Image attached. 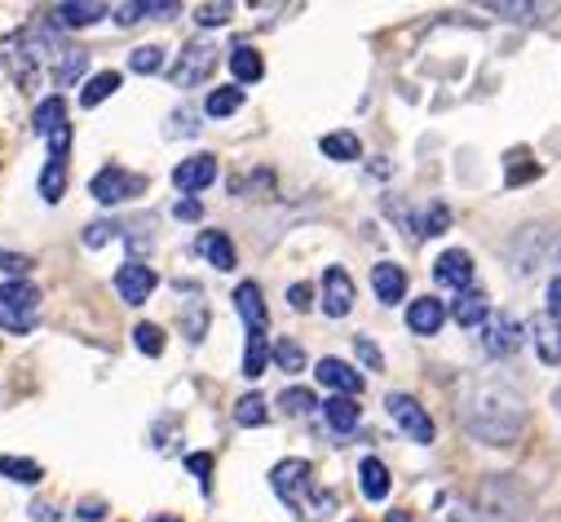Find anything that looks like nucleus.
<instances>
[{
  "instance_id": "nucleus-32",
  "label": "nucleus",
  "mask_w": 561,
  "mask_h": 522,
  "mask_svg": "<svg viewBox=\"0 0 561 522\" xmlns=\"http://www.w3.org/2000/svg\"><path fill=\"white\" fill-rule=\"evenodd\" d=\"M0 474L14 478V483H27V487H36L45 478V469L36 461H19V456H0Z\"/></svg>"
},
{
  "instance_id": "nucleus-9",
  "label": "nucleus",
  "mask_w": 561,
  "mask_h": 522,
  "mask_svg": "<svg viewBox=\"0 0 561 522\" xmlns=\"http://www.w3.org/2000/svg\"><path fill=\"white\" fill-rule=\"evenodd\" d=\"M213 182H217V156H191V160H182L173 169V186L186 191V195H195V191H204Z\"/></svg>"
},
{
  "instance_id": "nucleus-21",
  "label": "nucleus",
  "mask_w": 561,
  "mask_h": 522,
  "mask_svg": "<svg viewBox=\"0 0 561 522\" xmlns=\"http://www.w3.org/2000/svg\"><path fill=\"white\" fill-rule=\"evenodd\" d=\"M230 71H234L239 84H256L265 76V63H261V54L252 45H234L230 49Z\"/></svg>"
},
{
  "instance_id": "nucleus-39",
  "label": "nucleus",
  "mask_w": 561,
  "mask_h": 522,
  "mask_svg": "<svg viewBox=\"0 0 561 522\" xmlns=\"http://www.w3.org/2000/svg\"><path fill=\"white\" fill-rule=\"evenodd\" d=\"M195 128H199V124H195V111H173V115H169V128H164V134H169V138H191Z\"/></svg>"
},
{
  "instance_id": "nucleus-49",
  "label": "nucleus",
  "mask_w": 561,
  "mask_h": 522,
  "mask_svg": "<svg viewBox=\"0 0 561 522\" xmlns=\"http://www.w3.org/2000/svg\"><path fill=\"white\" fill-rule=\"evenodd\" d=\"M0 328H10V332H32V328H36V319H23V315L0 310Z\"/></svg>"
},
{
  "instance_id": "nucleus-48",
  "label": "nucleus",
  "mask_w": 561,
  "mask_h": 522,
  "mask_svg": "<svg viewBox=\"0 0 561 522\" xmlns=\"http://www.w3.org/2000/svg\"><path fill=\"white\" fill-rule=\"evenodd\" d=\"M173 217H182V222H199V217H204V204H199V200H178Z\"/></svg>"
},
{
  "instance_id": "nucleus-4",
  "label": "nucleus",
  "mask_w": 561,
  "mask_h": 522,
  "mask_svg": "<svg viewBox=\"0 0 561 522\" xmlns=\"http://www.w3.org/2000/svg\"><path fill=\"white\" fill-rule=\"evenodd\" d=\"M213 67H217V49H213L208 41H195V45H186V49H182V58L173 63L169 80H173L178 89H195L199 80H208V76H213Z\"/></svg>"
},
{
  "instance_id": "nucleus-2",
  "label": "nucleus",
  "mask_w": 561,
  "mask_h": 522,
  "mask_svg": "<svg viewBox=\"0 0 561 522\" xmlns=\"http://www.w3.org/2000/svg\"><path fill=\"white\" fill-rule=\"evenodd\" d=\"M270 487H274L278 500L297 513V522H328L336 513V504H341L336 491L319 487L310 461H278L270 469Z\"/></svg>"
},
{
  "instance_id": "nucleus-51",
  "label": "nucleus",
  "mask_w": 561,
  "mask_h": 522,
  "mask_svg": "<svg viewBox=\"0 0 561 522\" xmlns=\"http://www.w3.org/2000/svg\"><path fill=\"white\" fill-rule=\"evenodd\" d=\"M102 513H106V504H102V500H84V504H80V513H76V518H84V522H98V518H102Z\"/></svg>"
},
{
  "instance_id": "nucleus-3",
  "label": "nucleus",
  "mask_w": 561,
  "mask_h": 522,
  "mask_svg": "<svg viewBox=\"0 0 561 522\" xmlns=\"http://www.w3.org/2000/svg\"><path fill=\"white\" fill-rule=\"evenodd\" d=\"M385 408H389V417H393V425L411 439V443H434V421H430V412L425 408H420L411 395H389L385 399Z\"/></svg>"
},
{
  "instance_id": "nucleus-24",
  "label": "nucleus",
  "mask_w": 561,
  "mask_h": 522,
  "mask_svg": "<svg viewBox=\"0 0 561 522\" xmlns=\"http://www.w3.org/2000/svg\"><path fill=\"white\" fill-rule=\"evenodd\" d=\"M486 315H491V306H486V297L482 293H460V302L451 306V319L460 324V328H478V324H486Z\"/></svg>"
},
{
  "instance_id": "nucleus-53",
  "label": "nucleus",
  "mask_w": 561,
  "mask_h": 522,
  "mask_svg": "<svg viewBox=\"0 0 561 522\" xmlns=\"http://www.w3.org/2000/svg\"><path fill=\"white\" fill-rule=\"evenodd\" d=\"M389 522H420V518H411V513H402V509H393V513H389Z\"/></svg>"
},
{
  "instance_id": "nucleus-33",
  "label": "nucleus",
  "mask_w": 561,
  "mask_h": 522,
  "mask_svg": "<svg viewBox=\"0 0 561 522\" xmlns=\"http://www.w3.org/2000/svg\"><path fill=\"white\" fill-rule=\"evenodd\" d=\"M84 63H89V58H84V49H67V54L58 58V67H54V84H58V89L76 84V80H80V71H84Z\"/></svg>"
},
{
  "instance_id": "nucleus-44",
  "label": "nucleus",
  "mask_w": 561,
  "mask_h": 522,
  "mask_svg": "<svg viewBox=\"0 0 561 522\" xmlns=\"http://www.w3.org/2000/svg\"><path fill=\"white\" fill-rule=\"evenodd\" d=\"M522 160H526L522 151H517V156L508 160V186H517V182H526V178H535V173H539L535 164H522Z\"/></svg>"
},
{
  "instance_id": "nucleus-50",
  "label": "nucleus",
  "mask_w": 561,
  "mask_h": 522,
  "mask_svg": "<svg viewBox=\"0 0 561 522\" xmlns=\"http://www.w3.org/2000/svg\"><path fill=\"white\" fill-rule=\"evenodd\" d=\"M548 306H552V310H548V315H552V319H557V324H561V275H557V280H552V284H548Z\"/></svg>"
},
{
  "instance_id": "nucleus-54",
  "label": "nucleus",
  "mask_w": 561,
  "mask_h": 522,
  "mask_svg": "<svg viewBox=\"0 0 561 522\" xmlns=\"http://www.w3.org/2000/svg\"><path fill=\"white\" fill-rule=\"evenodd\" d=\"M147 522H178V518H169V513H151Z\"/></svg>"
},
{
  "instance_id": "nucleus-7",
  "label": "nucleus",
  "mask_w": 561,
  "mask_h": 522,
  "mask_svg": "<svg viewBox=\"0 0 561 522\" xmlns=\"http://www.w3.org/2000/svg\"><path fill=\"white\" fill-rule=\"evenodd\" d=\"M434 280L443 288H456V293H469L473 284V257L465 248H447L438 261H434Z\"/></svg>"
},
{
  "instance_id": "nucleus-34",
  "label": "nucleus",
  "mask_w": 561,
  "mask_h": 522,
  "mask_svg": "<svg viewBox=\"0 0 561 522\" xmlns=\"http://www.w3.org/2000/svg\"><path fill=\"white\" fill-rule=\"evenodd\" d=\"M160 67H164V49L160 45H142V49L128 54V71H137V76H151Z\"/></svg>"
},
{
  "instance_id": "nucleus-28",
  "label": "nucleus",
  "mask_w": 561,
  "mask_h": 522,
  "mask_svg": "<svg viewBox=\"0 0 561 522\" xmlns=\"http://www.w3.org/2000/svg\"><path fill=\"white\" fill-rule=\"evenodd\" d=\"M115 89H119V76H115V71H98V76L80 89V106H98V102H106Z\"/></svg>"
},
{
  "instance_id": "nucleus-16",
  "label": "nucleus",
  "mask_w": 561,
  "mask_h": 522,
  "mask_svg": "<svg viewBox=\"0 0 561 522\" xmlns=\"http://www.w3.org/2000/svg\"><path fill=\"white\" fill-rule=\"evenodd\" d=\"M371 288L385 306H393V302L407 297V271L393 266V261H380V266H371Z\"/></svg>"
},
{
  "instance_id": "nucleus-14",
  "label": "nucleus",
  "mask_w": 561,
  "mask_h": 522,
  "mask_svg": "<svg viewBox=\"0 0 561 522\" xmlns=\"http://www.w3.org/2000/svg\"><path fill=\"white\" fill-rule=\"evenodd\" d=\"M98 19H106V5L98 0H62L54 10V27H93Z\"/></svg>"
},
{
  "instance_id": "nucleus-19",
  "label": "nucleus",
  "mask_w": 561,
  "mask_h": 522,
  "mask_svg": "<svg viewBox=\"0 0 561 522\" xmlns=\"http://www.w3.org/2000/svg\"><path fill=\"white\" fill-rule=\"evenodd\" d=\"M234 310L243 315L248 332H265V302H261V288H256L252 280L234 288Z\"/></svg>"
},
{
  "instance_id": "nucleus-29",
  "label": "nucleus",
  "mask_w": 561,
  "mask_h": 522,
  "mask_svg": "<svg viewBox=\"0 0 561 522\" xmlns=\"http://www.w3.org/2000/svg\"><path fill=\"white\" fill-rule=\"evenodd\" d=\"M239 106H243V89H234V84H230V89H213L208 102H204V111H208L213 120H226V115H234Z\"/></svg>"
},
{
  "instance_id": "nucleus-13",
  "label": "nucleus",
  "mask_w": 561,
  "mask_h": 522,
  "mask_svg": "<svg viewBox=\"0 0 561 522\" xmlns=\"http://www.w3.org/2000/svg\"><path fill=\"white\" fill-rule=\"evenodd\" d=\"M36 306H41V288H36V284H27V280L0 284V310L23 315V319H36Z\"/></svg>"
},
{
  "instance_id": "nucleus-55",
  "label": "nucleus",
  "mask_w": 561,
  "mask_h": 522,
  "mask_svg": "<svg viewBox=\"0 0 561 522\" xmlns=\"http://www.w3.org/2000/svg\"><path fill=\"white\" fill-rule=\"evenodd\" d=\"M548 522H561V513H552V518H548Z\"/></svg>"
},
{
  "instance_id": "nucleus-46",
  "label": "nucleus",
  "mask_w": 561,
  "mask_h": 522,
  "mask_svg": "<svg viewBox=\"0 0 561 522\" xmlns=\"http://www.w3.org/2000/svg\"><path fill=\"white\" fill-rule=\"evenodd\" d=\"M288 302H293V310H310L314 306V288L310 284H293L288 288Z\"/></svg>"
},
{
  "instance_id": "nucleus-17",
  "label": "nucleus",
  "mask_w": 561,
  "mask_h": 522,
  "mask_svg": "<svg viewBox=\"0 0 561 522\" xmlns=\"http://www.w3.org/2000/svg\"><path fill=\"white\" fill-rule=\"evenodd\" d=\"M178 14V0H133V5H119L115 10V23L119 27H133L142 19H173Z\"/></svg>"
},
{
  "instance_id": "nucleus-27",
  "label": "nucleus",
  "mask_w": 561,
  "mask_h": 522,
  "mask_svg": "<svg viewBox=\"0 0 561 522\" xmlns=\"http://www.w3.org/2000/svg\"><path fill=\"white\" fill-rule=\"evenodd\" d=\"M234 421H239L243 430H256V425L270 421V404H265L261 395H243V399L234 404Z\"/></svg>"
},
{
  "instance_id": "nucleus-37",
  "label": "nucleus",
  "mask_w": 561,
  "mask_h": 522,
  "mask_svg": "<svg viewBox=\"0 0 561 522\" xmlns=\"http://www.w3.org/2000/svg\"><path fill=\"white\" fill-rule=\"evenodd\" d=\"M447 226H451V208L447 204H430L425 217H420V226H415V235H443Z\"/></svg>"
},
{
  "instance_id": "nucleus-22",
  "label": "nucleus",
  "mask_w": 561,
  "mask_h": 522,
  "mask_svg": "<svg viewBox=\"0 0 561 522\" xmlns=\"http://www.w3.org/2000/svg\"><path fill=\"white\" fill-rule=\"evenodd\" d=\"M323 417H328V425H332L336 434H350V430H358V417H363V408H358L354 399L336 395V399H328V404H323Z\"/></svg>"
},
{
  "instance_id": "nucleus-47",
  "label": "nucleus",
  "mask_w": 561,
  "mask_h": 522,
  "mask_svg": "<svg viewBox=\"0 0 561 522\" xmlns=\"http://www.w3.org/2000/svg\"><path fill=\"white\" fill-rule=\"evenodd\" d=\"M491 14H508V19H535L539 5H486Z\"/></svg>"
},
{
  "instance_id": "nucleus-30",
  "label": "nucleus",
  "mask_w": 561,
  "mask_h": 522,
  "mask_svg": "<svg viewBox=\"0 0 561 522\" xmlns=\"http://www.w3.org/2000/svg\"><path fill=\"white\" fill-rule=\"evenodd\" d=\"M270 359L284 367V372H306V350H301L293 337H278L274 350H270Z\"/></svg>"
},
{
  "instance_id": "nucleus-35",
  "label": "nucleus",
  "mask_w": 561,
  "mask_h": 522,
  "mask_svg": "<svg viewBox=\"0 0 561 522\" xmlns=\"http://www.w3.org/2000/svg\"><path fill=\"white\" fill-rule=\"evenodd\" d=\"M278 408H284L288 417H306V412L319 408V399L310 395V389H297V385H293V389H284V395H278Z\"/></svg>"
},
{
  "instance_id": "nucleus-8",
  "label": "nucleus",
  "mask_w": 561,
  "mask_h": 522,
  "mask_svg": "<svg viewBox=\"0 0 561 522\" xmlns=\"http://www.w3.org/2000/svg\"><path fill=\"white\" fill-rule=\"evenodd\" d=\"M350 310H354V280L341 266H328L323 271V315L345 319Z\"/></svg>"
},
{
  "instance_id": "nucleus-40",
  "label": "nucleus",
  "mask_w": 561,
  "mask_h": 522,
  "mask_svg": "<svg viewBox=\"0 0 561 522\" xmlns=\"http://www.w3.org/2000/svg\"><path fill=\"white\" fill-rule=\"evenodd\" d=\"M32 266H36V261H32V257H19V252H5V248H0V271H5V275L23 280V275H27Z\"/></svg>"
},
{
  "instance_id": "nucleus-11",
  "label": "nucleus",
  "mask_w": 561,
  "mask_h": 522,
  "mask_svg": "<svg viewBox=\"0 0 561 522\" xmlns=\"http://www.w3.org/2000/svg\"><path fill=\"white\" fill-rule=\"evenodd\" d=\"M443 324H447V306H443L438 297H415V302L407 306V328H411L415 337H434Z\"/></svg>"
},
{
  "instance_id": "nucleus-15",
  "label": "nucleus",
  "mask_w": 561,
  "mask_h": 522,
  "mask_svg": "<svg viewBox=\"0 0 561 522\" xmlns=\"http://www.w3.org/2000/svg\"><path fill=\"white\" fill-rule=\"evenodd\" d=\"M530 337H535V354H539L548 367H557V363H561V324H557L552 315H539V319L530 324Z\"/></svg>"
},
{
  "instance_id": "nucleus-5",
  "label": "nucleus",
  "mask_w": 561,
  "mask_h": 522,
  "mask_svg": "<svg viewBox=\"0 0 561 522\" xmlns=\"http://www.w3.org/2000/svg\"><path fill=\"white\" fill-rule=\"evenodd\" d=\"M137 191H147V182L142 178H133V173H124L119 164H106L93 182H89V195L98 200V204H119V200H128V195H137Z\"/></svg>"
},
{
  "instance_id": "nucleus-23",
  "label": "nucleus",
  "mask_w": 561,
  "mask_h": 522,
  "mask_svg": "<svg viewBox=\"0 0 561 522\" xmlns=\"http://www.w3.org/2000/svg\"><path fill=\"white\" fill-rule=\"evenodd\" d=\"M358 483H363V496H367L371 504H380V500L389 496V469H385L376 456H367V461L358 465Z\"/></svg>"
},
{
  "instance_id": "nucleus-12",
  "label": "nucleus",
  "mask_w": 561,
  "mask_h": 522,
  "mask_svg": "<svg viewBox=\"0 0 561 522\" xmlns=\"http://www.w3.org/2000/svg\"><path fill=\"white\" fill-rule=\"evenodd\" d=\"M486 354L495 359H508L517 345H522V324L513 315H500V319H486V337H482Z\"/></svg>"
},
{
  "instance_id": "nucleus-52",
  "label": "nucleus",
  "mask_w": 561,
  "mask_h": 522,
  "mask_svg": "<svg viewBox=\"0 0 561 522\" xmlns=\"http://www.w3.org/2000/svg\"><path fill=\"white\" fill-rule=\"evenodd\" d=\"M32 518H36V522H54V518H62V513H58L54 504H45V500H36V504H32Z\"/></svg>"
},
{
  "instance_id": "nucleus-6",
  "label": "nucleus",
  "mask_w": 561,
  "mask_h": 522,
  "mask_svg": "<svg viewBox=\"0 0 561 522\" xmlns=\"http://www.w3.org/2000/svg\"><path fill=\"white\" fill-rule=\"evenodd\" d=\"M156 284H160V275L151 266H142V261H128V266H119V275H115V293L128 306H142L156 293Z\"/></svg>"
},
{
  "instance_id": "nucleus-41",
  "label": "nucleus",
  "mask_w": 561,
  "mask_h": 522,
  "mask_svg": "<svg viewBox=\"0 0 561 522\" xmlns=\"http://www.w3.org/2000/svg\"><path fill=\"white\" fill-rule=\"evenodd\" d=\"M230 14H234V5H199V10H195V23H199V27H221Z\"/></svg>"
},
{
  "instance_id": "nucleus-18",
  "label": "nucleus",
  "mask_w": 561,
  "mask_h": 522,
  "mask_svg": "<svg viewBox=\"0 0 561 522\" xmlns=\"http://www.w3.org/2000/svg\"><path fill=\"white\" fill-rule=\"evenodd\" d=\"M195 248H199V257L208 261V266H217V271H234V243H230L221 230H204V235L195 239Z\"/></svg>"
},
{
  "instance_id": "nucleus-36",
  "label": "nucleus",
  "mask_w": 561,
  "mask_h": 522,
  "mask_svg": "<svg viewBox=\"0 0 561 522\" xmlns=\"http://www.w3.org/2000/svg\"><path fill=\"white\" fill-rule=\"evenodd\" d=\"M133 341H137V350L142 354H164V328H156V324H137L133 328Z\"/></svg>"
},
{
  "instance_id": "nucleus-31",
  "label": "nucleus",
  "mask_w": 561,
  "mask_h": 522,
  "mask_svg": "<svg viewBox=\"0 0 561 522\" xmlns=\"http://www.w3.org/2000/svg\"><path fill=\"white\" fill-rule=\"evenodd\" d=\"M62 191H67V160H49L45 173H41V195H45L49 204H58Z\"/></svg>"
},
{
  "instance_id": "nucleus-1",
  "label": "nucleus",
  "mask_w": 561,
  "mask_h": 522,
  "mask_svg": "<svg viewBox=\"0 0 561 522\" xmlns=\"http://www.w3.org/2000/svg\"><path fill=\"white\" fill-rule=\"evenodd\" d=\"M465 430L486 447H508L526 430V399L508 381H482L465 399Z\"/></svg>"
},
{
  "instance_id": "nucleus-20",
  "label": "nucleus",
  "mask_w": 561,
  "mask_h": 522,
  "mask_svg": "<svg viewBox=\"0 0 561 522\" xmlns=\"http://www.w3.org/2000/svg\"><path fill=\"white\" fill-rule=\"evenodd\" d=\"M62 124H67V102H62V93H54V98H45V102L36 106V115H32V128H36L41 138H54Z\"/></svg>"
},
{
  "instance_id": "nucleus-42",
  "label": "nucleus",
  "mask_w": 561,
  "mask_h": 522,
  "mask_svg": "<svg viewBox=\"0 0 561 522\" xmlns=\"http://www.w3.org/2000/svg\"><path fill=\"white\" fill-rule=\"evenodd\" d=\"M204 328H208V310H204V302H191V310H186V337L191 341H204Z\"/></svg>"
},
{
  "instance_id": "nucleus-10",
  "label": "nucleus",
  "mask_w": 561,
  "mask_h": 522,
  "mask_svg": "<svg viewBox=\"0 0 561 522\" xmlns=\"http://www.w3.org/2000/svg\"><path fill=\"white\" fill-rule=\"evenodd\" d=\"M314 376H319L328 389H336V395H345V399L363 395V376H358V372H354L345 359H319Z\"/></svg>"
},
{
  "instance_id": "nucleus-26",
  "label": "nucleus",
  "mask_w": 561,
  "mask_h": 522,
  "mask_svg": "<svg viewBox=\"0 0 561 522\" xmlns=\"http://www.w3.org/2000/svg\"><path fill=\"white\" fill-rule=\"evenodd\" d=\"M319 147H323V156H328V160H341V164H350V160H358V156H363V143H358L354 134H345V128H341V134H328Z\"/></svg>"
},
{
  "instance_id": "nucleus-45",
  "label": "nucleus",
  "mask_w": 561,
  "mask_h": 522,
  "mask_svg": "<svg viewBox=\"0 0 561 522\" xmlns=\"http://www.w3.org/2000/svg\"><path fill=\"white\" fill-rule=\"evenodd\" d=\"M115 230H119V226H111V222H98V226H89V230H84V243H89V248H102V243H106Z\"/></svg>"
},
{
  "instance_id": "nucleus-38",
  "label": "nucleus",
  "mask_w": 561,
  "mask_h": 522,
  "mask_svg": "<svg viewBox=\"0 0 561 522\" xmlns=\"http://www.w3.org/2000/svg\"><path fill=\"white\" fill-rule=\"evenodd\" d=\"M186 469L199 478V487H204V491L213 487V456H208V452H191V456H186Z\"/></svg>"
},
{
  "instance_id": "nucleus-43",
  "label": "nucleus",
  "mask_w": 561,
  "mask_h": 522,
  "mask_svg": "<svg viewBox=\"0 0 561 522\" xmlns=\"http://www.w3.org/2000/svg\"><path fill=\"white\" fill-rule=\"evenodd\" d=\"M354 350H358V359H363L371 372H380V367H385V354L376 350V341H371V337H354Z\"/></svg>"
},
{
  "instance_id": "nucleus-25",
  "label": "nucleus",
  "mask_w": 561,
  "mask_h": 522,
  "mask_svg": "<svg viewBox=\"0 0 561 522\" xmlns=\"http://www.w3.org/2000/svg\"><path fill=\"white\" fill-rule=\"evenodd\" d=\"M270 341H265V332H248V350H243V376L248 381H256L261 372H265V363H270Z\"/></svg>"
}]
</instances>
